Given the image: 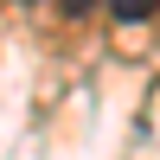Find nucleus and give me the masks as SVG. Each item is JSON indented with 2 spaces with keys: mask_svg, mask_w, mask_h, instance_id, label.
Instances as JSON below:
<instances>
[{
  "mask_svg": "<svg viewBox=\"0 0 160 160\" xmlns=\"http://www.w3.org/2000/svg\"><path fill=\"white\" fill-rule=\"evenodd\" d=\"M102 7H109L122 26H148L154 13H160V0H102Z\"/></svg>",
  "mask_w": 160,
  "mask_h": 160,
  "instance_id": "nucleus-1",
  "label": "nucleus"
},
{
  "mask_svg": "<svg viewBox=\"0 0 160 160\" xmlns=\"http://www.w3.org/2000/svg\"><path fill=\"white\" fill-rule=\"evenodd\" d=\"M90 7H96V0H58V13H64V19H83Z\"/></svg>",
  "mask_w": 160,
  "mask_h": 160,
  "instance_id": "nucleus-2",
  "label": "nucleus"
}]
</instances>
